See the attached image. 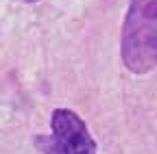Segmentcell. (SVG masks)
Wrapping results in <instances>:
<instances>
[{"label": "cell", "instance_id": "obj_2", "mask_svg": "<svg viewBox=\"0 0 157 154\" xmlns=\"http://www.w3.org/2000/svg\"><path fill=\"white\" fill-rule=\"evenodd\" d=\"M33 143L42 154H96V141L87 124L70 109H55L50 134H37Z\"/></svg>", "mask_w": 157, "mask_h": 154}, {"label": "cell", "instance_id": "obj_1", "mask_svg": "<svg viewBox=\"0 0 157 154\" xmlns=\"http://www.w3.org/2000/svg\"><path fill=\"white\" fill-rule=\"evenodd\" d=\"M120 56L133 74L157 67V0H131L120 35Z\"/></svg>", "mask_w": 157, "mask_h": 154}]
</instances>
